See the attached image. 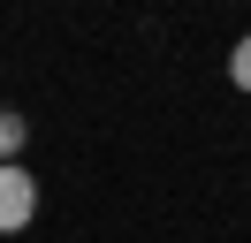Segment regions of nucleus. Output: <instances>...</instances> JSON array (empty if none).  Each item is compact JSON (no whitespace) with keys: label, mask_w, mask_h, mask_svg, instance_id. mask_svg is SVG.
Wrapping results in <instances>:
<instances>
[{"label":"nucleus","mask_w":251,"mask_h":243,"mask_svg":"<svg viewBox=\"0 0 251 243\" xmlns=\"http://www.w3.org/2000/svg\"><path fill=\"white\" fill-rule=\"evenodd\" d=\"M228 84H236V91H251V30L228 46Z\"/></svg>","instance_id":"7ed1b4c3"},{"label":"nucleus","mask_w":251,"mask_h":243,"mask_svg":"<svg viewBox=\"0 0 251 243\" xmlns=\"http://www.w3.org/2000/svg\"><path fill=\"white\" fill-rule=\"evenodd\" d=\"M31 145V122L16 114V106H0V167H16V152Z\"/></svg>","instance_id":"f03ea898"},{"label":"nucleus","mask_w":251,"mask_h":243,"mask_svg":"<svg viewBox=\"0 0 251 243\" xmlns=\"http://www.w3.org/2000/svg\"><path fill=\"white\" fill-rule=\"evenodd\" d=\"M31 213H38V182H31V167H0V236H16V228H31Z\"/></svg>","instance_id":"f257e3e1"}]
</instances>
